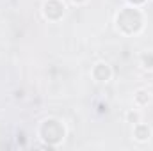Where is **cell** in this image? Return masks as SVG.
Returning <instances> with one entry per match:
<instances>
[{
    "label": "cell",
    "mask_w": 153,
    "mask_h": 151,
    "mask_svg": "<svg viewBox=\"0 0 153 151\" xmlns=\"http://www.w3.org/2000/svg\"><path fill=\"white\" fill-rule=\"evenodd\" d=\"M91 75H93V78H94L96 82L107 84V82H111V78H112V68H111L109 62L100 61V62H96V64L93 66Z\"/></svg>",
    "instance_id": "cell-1"
},
{
    "label": "cell",
    "mask_w": 153,
    "mask_h": 151,
    "mask_svg": "<svg viewBox=\"0 0 153 151\" xmlns=\"http://www.w3.org/2000/svg\"><path fill=\"white\" fill-rule=\"evenodd\" d=\"M152 133H153L152 126L146 124V123H143V121L135 123L134 128H132V135H134V139H135L137 142H148V141L152 139Z\"/></svg>",
    "instance_id": "cell-2"
},
{
    "label": "cell",
    "mask_w": 153,
    "mask_h": 151,
    "mask_svg": "<svg viewBox=\"0 0 153 151\" xmlns=\"http://www.w3.org/2000/svg\"><path fill=\"white\" fill-rule=\"evenodd\" d=\"M150 101H152V94H150V91H146V89H137V91L134 93V105H135L137 109H144V107H148Z\"/></svg>",
    "instance_id": "cell-3"
},
{
    "label": "cell",
    "mask_w": 153,
    "mask_h": 151,
    "mask_svg": "<svg viewBox=\"0 0 153 151\" xmlns=\"http://www.w3.org/2000/svg\"><path fill=\"white\" fill-rule=\"evenodd\" d=\"M139 62L144 70L148 71H153V50H146L139 55Z\"/></svg>",
    "instance_id": "cell-4"
},
{
    "label": "cell",
    "mask_w": 153,
    "mask_h": 151,
    "mask_svg": "<svg viewBox=\"0 0 153 151\" xmlns=\"http://www.w3.org/2000/svg\"><path fill=\"white\" fill-rule=\"evenodd\" d=\"M125 121L130 123V124L134 126L135 123L141 121V112H139L137 109H130V110H126V114H125Z\"/></svg>",
    "instance_id": "cell-5"
},
{
    "label": "cell",
    "mask_w": 153,
    "mask_h": 151,
    "mask_svg": "<svg viewBox=\"0 0 153 151\" xmlns=\"http://www.w3.org/2000/svg\"><path fill=\"white\" fill-rule=\"evenodd\" d=\"M71 2H73L75 5H84V4H85L87 0H71Z\"/></svg>",
    "instance_id": "cell-6"
}]
</instances>
